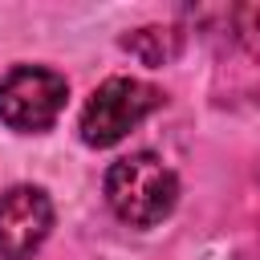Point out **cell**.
<instances>
[{"instance_id":"cell-1","label":"cell","mask_w":260,"mask_h":260,"mask_svg":"<svg viewBox=\"0 0 260 260\" xmlns=\"http://www.w3.org/2000/svg\"><path fill=\"white\" fill-rule=\"evenodd\" d=\"M106 199L114 215L130 228H150L162 215H171L179 199V179L158 154H126L106 171Z\"/></svg>"},{"instance_id":"cell-2","label":"cell","mask_w":260,"mask_h":260,"mask_svg":"<svg viewBox=\"0 0 260 260\" xmlns=\"http://www.w3.org/2000/svg\"><path fill=\"white\" fill-rule=\"evenodd\" d=\"M158 106H162V93L154 85L134 77H110L93 89V98L81 110V138L89 146H114Z\"/></svg>"},{"instance_id":"cell-3","label":"cell","mask_w":260,"mask_h":260,"mask_svg":"<svg viewBox=\"0 0 260 260\" xmlns=\"http://www.w3.org/2000/svg\"><path fill=\"white\" fill-rule=\"evenodd\" d=\"M69 85L61 73L53 69H37V65H16L0 77V122L24 134L49 130L57 122V114L65 110Z\"/></svg>"},{"instance_id":"cell-4","label":"cell","mask_w":260,"mask_h":260,"mask_svg":"<svg viewBox=\"0 0 260 260\" xmlns=\"http://www.w3.org/2000/svg\"><path fill=\"white\" fill-rule=\"evenodd\" d=\"M53 228V203L41 187H12L0 195V260H28Z\"/></svg>"}]
</instances>
